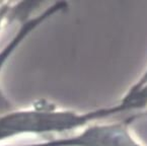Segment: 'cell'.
Returning a JSON list of instances; mask_svg holds the SVG:
<instances>
[{"label":"cell","mask_w":147,"mask_h":146,"mask_svg":"<svg viewBox=\"0 0 147 146\" xmlns=\"http://www.w3.org/2000/svg\"><path fill=\"white\" fill-rule=\"evenodd\" d=\"M146 83H147V72L145 73L144 75L142 76V78H141V79L139 80V81L137 82V83L135 84V85L133 86L132 88H131V90H130V91H133V90L138 89V88H140L141 86H143L144 84H146Z\"/></svg>","instance_id":"obj_6"},{"label":"cell","mask_w":147,"mask_h":146,"mask_svg":"<svg viewBox=\"0 0 147 146\" xmlns=\"http://www.w3.org/2000/svg\"><path fill=\"white\" fill-rule=\"evenodd\" d=\"M0 146H67L66 137L64 138H48L46 141L30 142L24 144H0Z\"/></svg>","instance_id":"obj_5"},{"label":"cell","mask_w":147,"mask_h":146,"mask_svg":"<svg viewBox=\"0 0 147 146\" xmlns=\"http://www.w3.org/2000/svg\"><path fill=\"white\" fill-rule=\"evenodd\" d=\"M64 7H66V3L57 2L54 5H51L49 8H47L45 11L41 12L39 15L28 20L22 24V28H20V30L15 32L13 38H11L7 42V44L2 49H0V72L2 71L3 67L5 66L6 62L9 60L10 56L14 53V51L18 49V46L22 43V41L26 39V36H30V34L32 30L37 28L39 26H41L44 22L49 20L52 15L58 13L60 10H63Z\"/></svg>","instance_id":"obj_3"},{"label":"cell","mask_w":147,"mask_h":146,"mask_svg":"<svg viewBox=\"0 0 147 146\" xmlns=\"http://www.w3.org/2000/svg\"><path fill=\"white\" fill-rule=\"evenodd\" d=\"M144 107H147V83L138 89L129 91L120 105L110 107V113L111 116H114L126 111L143 109Z\"/></svg>","instance_id":"obj_4"},{"label":"cell","mask_w":147,"mask_h":146,"mask_svg":"<svg viewBox=\"0 0 147 146\" xmlns=\"http://www.w3.org/2000/svg\"><path fill=\"white\" fill-rule=\"evenodd\" d=\"M142 116H147V111H145V112H141V113H139V114H137V115H135V116H132L131 118H129L128 119L126 122L127 123H129L131 120H133V119H135V118H137V117H142Z\"/></svg>","instance_id":"obj_7"},{"label":"cell","mask_w":147,"mask_h":146,"mask_svg":"<svg viewBox=\"0 0 147 146\" xmlns=\"http://www.w3.org/2000/svg\"><path fill=\"white\" fill-rule=\"evenodd\" d=\"M71 146H140L128 131L126 121L112 124H93L70 136Z\"/></svg>","instance_id":"obj_2"},{"label":"cell","mask_w":147,"mask_h":146,"mask_svg":"<svg viewBox=\"0 0 147 146\" xmlns=\"http://www.w3.org/2000/svg\"><path fill=\"white\" fill-rule=\"evenodd\" d=\"M94 121L93 113L60 110L43 101L28 109L0 114V143L22 135L44 136L73 131Z\"/></svg>","instance_id":"obj_1"}]
</instances>
